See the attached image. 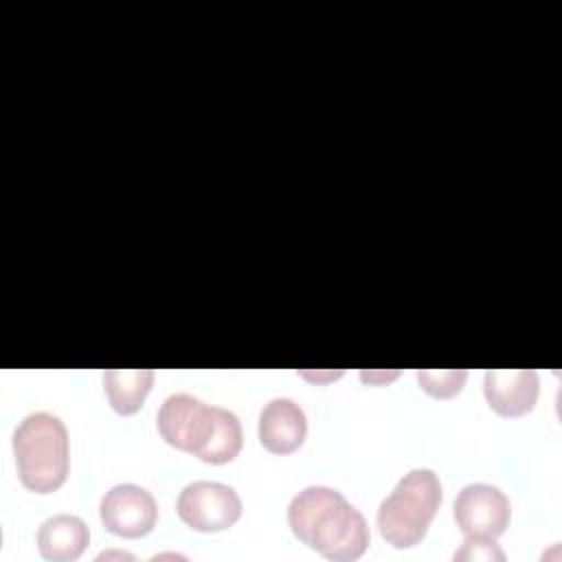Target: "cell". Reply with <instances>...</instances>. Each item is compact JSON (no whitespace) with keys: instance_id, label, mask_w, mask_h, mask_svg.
Returning <instances> with one entry per match:
<instances>
[{"instance_id":"9a60e30c","label":"cell","mask_w":562,"mask_h":562,"mask_svg":"<svg viewBox=\"0 0 562 562\" xmlns=\"http://www.w3.org/2000/svg\"><path fill=\"white\" fill-rule=\"evenodd\" d=\"M400 373L397 371H362L360 373V380L362 382H369V384H382V382H389V380H393V378H397Z\"/></svg>"},{"instance_id":"30bf717a","label":"cell","mask_w":562,"mask_h":562,"mask_svg":"<svg viewBox=\"0 0 562 562\" xmlns=\"http://www.w3.org/2000/svg\"><path fill=\"white\" fill-rule=\"evenodd\" d=\"M90 544L88 525L72 514L46 518L37 529V549L44 560L70 562L77 560Z\"/></svg>"},{"instance_id":"7c38bea8","label":"cell","mask_w":562,"mask_h":562,"mask_svg":"<svg viewBox=\"0 0 562 562\" xmlns=\"http://www.w3.org/2000/svg\"><path fill=\"white\" fill-rule=\"evenodd\" d=\"M241 443H244V430L237 415L228 408L215 406V426L206 446L198 452V459L213 465L231 463L239 454Z\"/></svg>"},{"instance_id":"5b68a950","label":"cell","mask_w":562,"mask_h":562,"mask_svg":"<svg viewBox=\"0 0 562 562\" xmlns=\"http://www.w3.org/2000/svg\"><path fill=\"white\" fill-rule=\"evenodd\" d=\"M156 426L169 446L198 457L213 432L215 406H209L189 393H173L160 404Z\"/></svg>"},{"instance_id":"52a82bcc","label":"cell","mask_w":562,"mask_h":562,"mask_svg":"<svg viewBox=\"0 0 562 562\" xmlns=\"http://www.w3.org/2000/svg\"><path fill=\"white\" fill-rule=\"evenodd\" d=\"M512 518L505 492L490 483H470L454 498V520L465 536L498 538Z\"/></svg>"},{"instance_id":"e0dca14e","label":"cell","mask_w":562,"mask_h":562,"mask_svg":"<svg viewBox=\"0 0 562 562\" xmlns=\"http://www.w3.org/2000/svg\"><path fill=\"white\" fill-rule=\"evenodd\" d=\"M108 558H127V560H134L132 553H125V551H103L99 553L97 560H108Z\"/></svg>"},{"instance_id":"9c48e42d","label":"cell","mask_w":562,"mask_h":562,"mask_svg":"<svg viewBox=\"0 0 562 562\" xmlns=\"http://www.w3.org/2000/svg\"><path fill=\"white\" fill-rule=\"evenodd\" d=\"M261 446L272 454H290L299 450L307 435L305 411L290 397L270 400L257 422Z\"/></svg>"},{"instance_id":"8fae6325","label":"cell","mask_w":562,"mask_h":562,"mask_svg":"<svg viewBox=\"0 0 562 562\" xmlns=\"http://www.w3.org/2000/svg\"><path fill=\"white\" fill-rule=\"evenodd\" d=\"M154 384L151 369H105L103 391L114 413L134 415Z\"/></svg>"},{"instance_id":"2e32d148","label":"cell","mask_w":562,"mask_h":562,"mask_svg":"<svg viewBox=\"0 0 562 562\" xmlns=\"http://www.w3.org/2000/svg\"><path fill=\"white\" fill-rule=\"evenodd\" d=\"M338 375H342V371H336V373H303V378H307V380H316V382H321V380H334V378H338Z\"/></svg>"},{"instance_id":"ba28073f","label":"cell","mask_w":562,"mask_h":562,"mask_svg":"<svg viewBox=\"0 0 562 562\" xmlns=\"http://www.w3.org/2000/svg\"><path fill=\"white\" fill-rule=\"evenodd\" d=\"M540 380L533 369H487L483 393L490 408L503 417H520L536 406Z\"/></svg>"},{"instance_id":"277c9868","label":"cell","mask_w":562,"mask_h":562,"mask_svg":"<svg viewBox=\"0 0 562 562\" xmlns=\"http://www.w3.org/2000/svg\"><path fill=\"white\" fill-rule=\"evenodd\" d=\"M176 509L180 520L204 533H215L233 527L241 516L239 494L220 481H193L182 487Z\"/></svg>"},{"instance_id":"4fadbf2b","label":"cell","mask_w":562,"mask_h":562,"mask_svg":"<svg viewBox=\"0 0 562 562\" xmlns=\"http://www.w3.org/2000/svg\"><path fill=\"white\" fill-rule=\"evenodd\" d=\"M468 380L465 369H419L417 382L432 397H452L457 395Z\"/></svg>"},{"instance_id":"8992f818","label":"cell","mask_w":562,"mask_h":562,"mask_svg":"<svg viewBox=\"0 0 562 562\" xmlns=\"http://www.w3.org/2000/svg\"><path fill=\"white\" fill-rule=\"evenodd\" d=\"M103 527L121 538L147 536L158 520V505L151 492L136 483L110 487L99 505Z\"/></svg>"},{"instance_id":"7a4b0ae2","label":"cell","mask_w":562,"mask_h":562,"mask_svg":"<svg viewBox=\"0 0 562 562\" xmlns=\"http://www.w3.org/2000/svg\"><path fill=\"white\" fill-rule=\"evenodd\" d=\"M13 457L22 485L35 494L59 490L70 470L64 422L46 411L26 415L13 432Z\"/></svg>"},{"instance_id":"6da1fadb","label":"cell","mask_w":562,"mask_h":562,"mask_svg":"<svg viewBox=\"0 0 562 562\" xmlns=\"http://www.w3.org/2000/svg\"><path fill=\"white\" fill-rule=\"evenodd\" d=\"M292 533L327 560L347 562L360 558L371 540L369 525L338 490L310 485L288 505Z\"/></svg>"},{"instance_id":"5bb4252c","label":"cell","mask_w":562,"mask_h":562,"mask_svg":"<svg viewBox=\"0 0 562 562\" xmlns=\"http://www.w3.org/2000/svg\"><path fill=\"white\" fill-rule=\"evenodd\" d=\"M454 560H483V562H503L505 551L498 547L496 538L490 536H465L463 544L454 551Z\"/></svg>"},{"instance_id":"3957f363","label":"cell","mask_w":562,"mask_h":562,"mask_svg":"<svg viewBox=\"0 0 562 562\" xmlns=\"http://www.w3.org/2000/svg\"><path fill=\"white\" fill-rule=\"evenodd\" d=\"M441 498V481L432 470H408L378 507L380 536L397 549L415 547L424 540Z\"/></svg>"}]
</instances>
